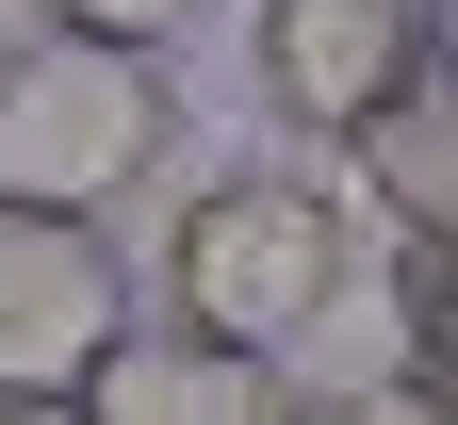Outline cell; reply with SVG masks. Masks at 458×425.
I'll return each instance as SVG.
<instances>
[{
	"label": "cell",
	"mask_w": 458,
	"mask_h": 425,
	"mask_svg": "<svg viewBox=\"0 0 458 425\" xmlns=\"http://www.w3.org/2000/svg\"><path fill=\"white\" fill-rule=\"evenodd\" d=\"M344 278H360V229H344V197L295 180V164H229V180L181 197V229H164V327H197L229 360H295L344 311Z\"/></svg>",
	"instance_id": "6da1fadb"
},
{
	"label": "cell",
	"mask_w": 458,
	"mask_h": 425,
	"mask_svg": "<svg viewBox=\"0 0 458 425\" xmlns=\"http://www.w3.org/2000/svg\"><path fill=\"white\" fill-rule=\"evenodd\" d=\"M181 164V66L131 33H33L0 49V213H131Z\"/></svg>",
	"instance_id": "7a4b0ae2"
},
{
	"label": "cell",
	"mask_w": 458,
	"mask_h": 425,
	"mask_svg": "<svg viewBox=\"0 0 458 425\" xmlns=\"http://www.w3.org/2000/svg\"><path fill=\"white\" fill-rule=\"evenodd\" d=\"M131 327V262L82 213H0V393H66Z\"/></svg>",
	"instance_id": "3957f363"
},
{
	"label": "cell",
	"mask_w": 458,
	"mask_h": 425,
	"mask_svg": "<svg viewBox=\"0 0 458 425\" xmlns=\"http://www.w3.org/2000/svg\"><path fill=\"white\" fill-rule=\"evenodd\" d=\"M426 49H442V17H426V0H262L246 66H262V98L295 115V132H360V115L410 82Z\"/></svg>",
	"instance_id": "277c9868"
},
{
	"label": "cell",
	"mask_w": 458,
	"mask_h": 425,
	"mask_svg": "<svg viewBox=\"0 0 458 425\" xmlns=\"http://www.w3.org/2000/svg\"><path fill=\"white\" fill-rule=\"evenodd\" d=\"M82 425H278V360H229L197 327H114L82 377H66Z\"/></svg>",
	"instance_id": "5b68a950"
},
{
	"label": "cell",
	"mask_w": 458,
	"mask_h": 425,
	"mask_svg": "<svg viewBox=\"0 0 458 425\" xmlns=\"http://www.w3.org/2000/svg\"><path fill=\"white\" fill-rule=\"evenodd\" d=\"M344 164L377 180L393 246H442V197H458V98H442V49H426V66L360 115V132H344Z\"/></svg>",
	"instance_id": "8992f818"
},
{
	"label": "cell",
	"mask_w": 458,
	"mask_h": 425,
	"mask_svg": "<svg viewBox=\"0 0 458 425\" xmlns=\"http://www.w3.org/2000/svg\"><path fill=\"white\" fill-rule=\"evenodd\" d=\"M278 425H458V409H442L426 360H393V377H360V393H295Z\"/></svg>",
	"instance_id": "52a82bcc"
},
{
	"label": "cell",
	"mask_w": 458,
	"mask_h": 425,
	"mask_svg": "<svg viewBox=\"0 0 458 425\" xmlns=\"http://www.w3.org/2000/svg\"><path fill=\"white\" fill-rule=\"evenodd\" d=\"M33 17H49V33H131V49H164L197 0H33Z\"/></svg>",
	"instance_id": "ba28073f"
},
{
	"label": "cell",
	"mask_w": 458,
	"mask_h": 425,
	"mask_svg": "<svg viewBox=\"0 0 458 425\" xmlns=\"http://www.w3.org/2000/svg\"><path fill=\"white\" fill-rule=\"evenodd\" d=\"M393 311H410V360H426V377H442V246H393Z\"/></svg>",
	"instance_id": "9c48e42d"
},
{
	"label": "cell",
	"mask_w": 458,
	"mask_h": 425,
	"mask_svg": "<svg viewBox=\"0 0 458 425\" xmlns=\"http://www.w3.org/2000/svg\"><path fill=\"white\" fill-rule=\"evenodd\" d=\"M0 425H82V409L66 393H0Z\"/></svg>",
	"instance_id": "30bf717a"
},
{
	"label": "cell",
	"mask_w": 458,
	"mask_h": 425,
	"mask_svg": "<svg viewBox=\"0 0 458 425\" xmlns=\"http://www.w3.org/2000/svg\"><path fill=\"white\" fill-rule=\"evenodd\" d=\"M426 17H442V0H426Z\"/></svg>",
	"instance_id": "8fae6325"
}]
</instances>
